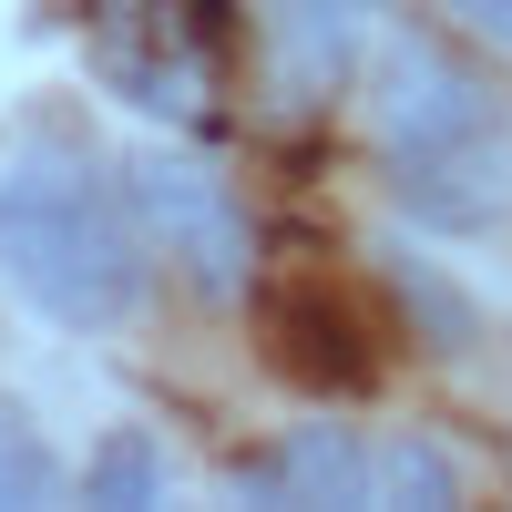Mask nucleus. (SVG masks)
Instances as JSON below:
<instances>
[{
  "instance_id": "nucleus-1",
  "label": "nucleus",
  "mask_w": 512,
  "mask_h": 512,
  "mask_svg": "<svg viewBox=\"0 0 512 512\" xmlns=\"http://www.w3.org/2000/svg\"><path fill=\"white\" fill-rule=\"evenodd\" d=\"M369 134L390 195L441 236H482L512 216V123L431 31H400L369 82Z\"/></svg>"
},
{
  "instance_id": "nucleus-2",
  "label": "nucleus",
  "mask_w": 512,
  "mask_h": 512,
  "mask_svg": "<svg viewBox=\"0 0 512 512\" xmlns=\"http://www.w3.org/2000/svg\"><path fill=\"white\" fill-rule=\"evenodd\" d=\"M0 277L52 328H123L144 297V216L93 175V154L31 144L0 175Z\"/></svg>"
},
{
  "instance_id": "nucleus-3",
  "label": "nucleus",
  "mask_w": 512,
  "mask_h": 512,
  "mask_svg": "<svg viewBox=\"0 0 512 512\" xmlns=\"http://www.w3.org/2000/svg\"><path fill=\"white\" fill-rule=\"evenodd\" d=\"M103 93L164 123H205L236 52V0H82Z\"/></svg>"
},
{
  "instance_id": "nucleus-4",
  "label": "nucleus",
  "mask_w": 512,
  "mask_h": 512,
  "mask_svg": "<svg viewBox=\"0 0 512 512\" xmlns=\"http://www.w3.org/2000/svg\"><path fill=\"white\" fill-rule=\"evenodd\" d=\"M123 195H134V216L144 236L175 256V277L195 297H236L246 287V216H236V195L216 164H195V154H134L123 164Z\"/></svg>"
},
{
  "instance_id": "nucleus-5",
  "label": "nucleus",
  "mask_w": 512,
  "mask_h": 512,
  "mask_svg": "<svg viewBox=\"0 0 512 512\" xmlns=\"http://www.w3.org/2000/svg\"><path fill=\"white\" fill-rule=\"evenodd\" d=\"M369 482H379V441H349L338 420H308V431H287L277 451L246 461L256 502H349V512H369Z\"/></svg>"
},
{
  "instance_id": "nucleus-6",
  "label": "nucleus",
  "mask_w": 512,
  "mask_h": 512,
  "mask_svg": "<svg viewBox=\"0 0 512 512\" xmlns=\"http://www.w3.org/2000/svg\"><path fill=\"white\" fill-rule=\"evenodd\" d=\"M267 328H277V369L308 379V390H369L379 359L349 308H328V297H267Z\"/></svg>"
},
{
  "instance_id": "nucleus-7",
  "label": "nucleus",
  "mask_w": 512,
  "mask_h": 512,
  "mask_svg": "<svg viewBox=\"0 0 512 512\" xmlns=\"http://www.w3.org/2000/svg\"><path fill=\"white\" fill-rule=\"evenodd\" d=\"M390 11V0H277V52H287V82L297 93H318V82H338L359 62L369 21Z\"/></svg>"
},
{
  "instance_id": "nucleus-8",
  "label": "nucleus",
  "mask_w": 512,
  "mask_h": 512,
  "mask_svg": "<svg viewBox=\"0 0 512 512\" xmlns=\"http://www.w3.org/2000/svg\"><path fill=\"white\" fill-rule=\"evenodd\" d=\"M390 502H420V512H441L461 502V472H451V451L441 441H379V482H369V512H390Z\"/></svg>"
},
{
  "instance_id": "nucleus-9",
  "label": "nucleus",
  "mask_w": 512,
  "mask_h": 512,
  "mask_svg": "<svg viewBox=\"0 0 512 512\" xmlns=\"http://www.w3.org/2000/svg\"><path fill=\"white\" fill-rule=\"evenodd\" d=\"M82 502H113V512H134V502H164V461L144 431H113L93 461H82Z\"/></svg>"
},
{
  "instance_id": "nucleus-10",
  "label": "nucleus",
  "mask_w": 512,
  "mask_h": 512,
  "mask_svg": "<svg viewBox=\"0 0 512 512\" xmlns=\"http://www.w3.org/2000/svg\"><path fill=\"white\" fill-rule=\"evenodd\" d=\"M0 502H21V512L62 502V461L41 451V431H31L21 410H0Z\"/></svg>"
},
{
  "instance_id": "nucleus-11",
  "label": "nucleus",
  "mask_w": 512,
  "mask_h": 512,
  "mask_svg": "<svg viewBox=\"0 0 512 512\" xmlns=\"http://www.w3.org/2000/svg\"><path fill=\"white\" fill-rule=\"evenodd\" d=\"M451 11L472 21V31L492 41V52H512V0H451Z\"/></svg>"
}]
</instances>
